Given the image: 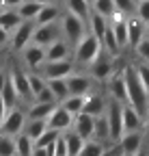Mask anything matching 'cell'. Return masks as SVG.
I'll list each match as a JSON object with an SVG mask.
<instances>
[{"mask_svg":"<svg viewBox=\"0 0 149 156\" xmlns=\"http://www.w3.org/2000/svg\"><path fill=\"white\" fill-rule=\"evenodd\" d=\"M86 2H89V5H91V2H93V0H86Z\"/></svg>","mask_w":149,"mask_h":156,"instance_id":"db71d44e","label":"cell"},{"mask_svg":"<svg viewBox=\"0 0 149 156\" xmlns=\"http://www.w3.org/2000/svg\"><path fill=\"white\" fill-rule=\"evenodd\" d=\"M46 83H48V87H50V91H52V95H54V100H56V102H63L65 98L69 95L65 78H48Z\"/></svg>","mask_w":149,"mask_h":156,"instance_id":"d4e9b609","label":"cell"},{"mask_svg":"<svg viewBox=\"0 0 149 156\" xmlns=\"http://www.w3.org/2000/svg\"><path fill=\"white\" fill-rule=\"evenodd\" d=\"M32 30H35V22H32V20H24V22L13 30V35H9L11 48H13V50H17V52H22V48L30 44V39H32Z\"/></svg>","mask_w":149,"mask_h":156,"instance_id":"8992f818","label":"cell"},{"mask_svg":"<svg viewBox=\"0 0 149 156\" xmlns=\"http://www.w3.org/2000/svg\"><path fill=\"white\" fill-rule=\"evenodd\" d=\"M32 147H35V143L30 136H26L24 132L15 134V156H30Z\"/></svg>","mask_w":149,"mask_h":156,"instance_id":"f1b7e54d","label":"cell"},{"mask_svg":"<svg viewBox=\"0 0 149 156\" xmlns=\"http://www.w3.org/2000/svg\"><path fill=\"white\" fill-rule=\"evenodd\" d=\"M123 80H125L127 104L132 106V108H136L141 113V117H143L147 113V108H149V95H147V91H145V87L141 83L136 69L134 67H125L123 69Z\"/></svg>","mask_w":149,"mask_h":156,"instance_id":"6da1fadb","label":"cell"},{"mask_svg":"<svg viewBox=\"0 0 149 156\" xmlns=\"http://www.w3.org/2000/svg\"><path fill=\"white\" fill-rule=\"evenodd\" d=\"M0 72H2V69H0Z\"/></svg>","mask_w":149,"mask_h":156,"instance_id":"11a10c76","label":"cell"},{"mask_svg":"<svg viewBox=\"0 0 149 156\" xmlns=\"http://www.w3.org/2000/svg\"><path fill=\"white\" fill-rule=\"evenodd\" d=\"M67 91L69 95H86L91 93V78L89 76H82V74H69L67 78Z\"/></svg>","mask_w":149,"mask_h":156,"instance_id":"9a60e30c","label":"cell"},{"mask_svg":"<svg viewBox=\"0 0 149 156\" xmlns=\"http://www.w3.org/2000/svg\"><path fill=\"white\" fill-rule=\"evenodd\" d=\"M46 128H48L46 119H26V124H24V134H26V136H30V139L35 141V139H37V136H39Z\"/></svg>","mask_w":149,"mask_h":156,"instance_id":"836d02e7","label":"cell"},{"mask_svg":"<svg viewBox=\"0 0 149 156\" xmlns=\"http://www.w3.org/2000/svg\"><path fill=\"white\" fill-rule=\"evenodd\" d=\"M28 85H30V93H32V100L46 89V78L41 74H28Z\"/></svg>","mask_w":149,"mask_h":156,"instance_id":"8d00e7d4","label":"cell"},{"mask_svg":"<svg viewBox=\"0 0 149 156\" xmlns=\"http://www.w3.org/2000/svg\"><path fill=\"white\" fill-rule=\"evenodd\" d=\"M125 26H127V46L134 48L145 37V22L138 15H127L125 17Z\"/></svg>","mask_w":149,"mask_h":156,"instance_id":"4fadbf2b","label":"cell"},{"mask_svg":"<svg viewBox=\"0 0 149 156\" xmlns=\"http://www.w3.org/2000/svg\"><path fill=\"white\" fill-rule=\"evenodd\" d=\"M136 2H138V0H136Z\"/></svg>","mask_w":149,"mask_h":156,"instance_id":"9f6ffc18","label":"cell"},{"mask_svg":"<svg viewBox=\"0 0 149 156\" xmlns=\"http://www.w3.org/2000/svg\"><path fill=\"white\" fill-rule=\"evenodd\" d=\"M84 113L93 115V117H97V115H104L106 113V102H104V98L100 93H86L84 95Z\"/></svg>","mask_w":149,"mask_h":156,"instance_id":"d6986e66","label":"cell"},{"mask_svg":"<svg viewBox=\"0 0 149 156\" xmlns=\"http://www.w3.org/2000/svg\"><path fill=\"white\" fill-rule=\"evenodd\" d=\"M134 15H138L145 24H149V0H138L136 2V13Z\"/></svg>","mask_w":149,"mask_h":156,"instance_id":"b9f144b4","label":"cell"},{"mask_svg":"<svg viewBox=\"0 0 149 156\" xmlns=\"http://www.w3.org/2000/svg\"><path fill=\"white\" fill-rule=\"evenodd\" d=\"M59 7L56 5H43L41 11L37 13V17L32 20L35 24H52V22H56V17H59Z\"/></svg>","mask_w":149,"mask_h":156,"instance_id":"484cf974","label":"cell"},{"mask_svg":"<svg viewBox=\"0 0 149 156\" xmlns=\"http://www.w3.org/2000/svg\"><path fill=\"white\" fill-rule=\"evenodd\" d=\"M22 56H24V63L30 67V69H39L43 63H46V48L37 46V44H28L22 48Z\"/></svg>","mask_w":149,"mask_h":156,"instance_id":"8fae6325","label":"cell"},{"mask_svg":"<svg viewBox=\"0 0 149 156\" xmlns=\"http://www.w3.org/2000/svg\"><path fill=\"white\" fill-rule=\"evenodd\" d=\"M78 156H104V143H100L95 139L93 141L89 139V141H84V145H82Z\"/></svg>","mask_w":149,"mask_h":156,"instance_id":"d590c367","label":"cell"},{"mask_svg":"<svg viewBox=\"0 0 149 156\" xmlns=\"http://www.w3.org/2000/svg\"><path fill=\"white\" fill-rule=\"evenodd\" d=\"M132 50L138 54V58H141L143 63H149V37H147V35L141 39V41H138Z\"/></svg>","mask_w":149,"mask_h":156,"instance_id":"f35d334b","label":"cell"},{"mask_svg":"<svg viewBox=\"0 0 149 156\" xmlns=\"http://www.w3.org/2000/svg\"><path fill=\"white\" fill-rule=\"evenodd\" d=\"M91 74L95 80H108L110 74H113V61H110V54L102 52L95 61L91 63Z\"/></svg>","mask_w":149,"mask_h":156,"instance_id":"5bb4252c","label":"cell"},{"mask_svg":"<svg viewBox=\"0 0 149 156\" xmlns=\"http://www.w3.org/2000/svg\"><path fill=\"white\" fill-rule=\"evenodd\" d=\"M93 126H95V117L89 115V113H84V111L73 117V124H71L73 132H76L78 136H82L84 141L93 139Z\"/></svg>","mask_w":149,"mask_h":156,"instance_id":"30bf717a","label":"cell"},{"mask_svg":"<svg viewBox=\"0 0 149 156\" xmlns=\"http://www.w3.org/2000/svg\"><path fill=\"white\" fill-rule=\"evenodd\" d=\"M54 156H67V147H65V139H63V134L56 139V143H54Z\"/></svg>","mask_w":149,"mask_h":156,"instance_id":"7bdbcfd3","label":"cell"},{"mask_svg":"<svg viewBox=\"0 0 149 156\" xmlns=\"http://www.w3.org/2000/svg\"><path fill=\"white\" fill-rule=\"evenodd\" d=\"M69 74H73V63L69 58H63V61H46L41 65V76L46 78H67Z\"/></svg>","mask_w":149,"mask_h":156,"instance_id":"52a82bcc","label":"cell"},{"mask_svg":"<svg viewBox=\"0 0 149 156\" xmlns=\"http://www.w3.org/2000/svg\"><path fill=\"white\" fill-rule=\"evenodd\" d=\"M61 28L67 37V41L76 46L80 39L86 35V22L84 20H80L78 15H73V13H65L63 15V22H61Z\"/></svg>","mask_w":149,"mask_h":156,"instance_id":"277c9868","label":"cell"},{"mask_svg":"<svg viewBox=\"0 0 149 156\" xmlns=\"http://www.w3.org/2000/svg\"><path fill=\"white\" fill-rule=\"evenodd\" d=\"M11 83H13V87H15V91H17V95L22 98V100H32V93H30V85H28V74H24L20 67H13L11 69Z\"/></svg>","mask_w":149,"mask_h":156,"instance_id":"2e32d148","label":"cell"},{"mask_svg":"<svg viewBox=\"0 0 149 156\" xmlns=\"http://www.w3.org/2000/svg\"><path fill=\"white\" fill-rule=\"evenodd\" d=\"M30 156H48V150L46 147H32V154Z\"/></svg>","mask_w":149,"mask_h":156,"instance_id":"7dc6e473","label":"cell"},{"mask_svg":"<svg viewBox=\"0 0 149 156\" xmlns=\"http://www.w3.org/2000/svg\"><path fill=\"white\" fill-rule=\"evenodd\" d=\"M63 139H65V147H67V156H78L82 145H84V139L82 136H78L76 132H65L63 134Z\"/></svg>","mask_w":149,"mask_h":156,"instance_id":"4316f807","label":"cell"},{"mask_svg":"<svg viewBox=\"0 0 149 156\" xmlns=\"http://www.w3.org/2000/svg\"><path fill=\"white\" fill-rule=\"evenodd\" d=\"M145 35L149 37V24H145Z\"/></svg>","mask_w":149,"mask_h":156,"instance_id":"816d5d0a","label":"cell"},{"mask_svg":"<svg viewBox=\"0 0 149 156\" xmlns=\"http://www.w3.org/2000/svg\"><path fill=\"white\" fill-rule=\"evenodd\" d=\"M65 7H67V13H73V15H78L80 20L89 22L91 5L86 2V0H65Z\"/></svg>","mask_w":149,"mask_h":156,"instance_id":"603a6c76","label":"cell"},{"mask_svg":"<svg viewBox=\"0 0 149 156\" xmlns=\"http://www.w3.org/2000/svg\"><path fill=\"white\" fill-rule=\"evenodd\" d=\"M24 2V0H0V5H2L5 9H17Z\"/></svg>","mask_w":149,"mask_h":156,"instance_id":"ee69618b","label":"cell"},{"mask_svg":"<svg viewBox=\"0 0 149 156\" xmlns=\"http://www.w3.org/2000/svg\"><path fill=\"white\" fill-rule=\"evenodd\" d=\"M69 58V46L63 39H54L50 46H46V61H63Z\"/></svg>","mask_w":149,"mask_h":156,"instance_id":"ac0fdd59","label":"cell"},{"mask_svg":"<svg viewBox=\"0 0 149 156\" xmlns=\"http://www.w3.org/2000/svg\"><path fill=\"white\" fill-rule=\"evenodd\" d=\"M93 11L95 13H100L102 17H113L115 13H117V7H115V0H93Z\"/></svg>","mask_w":149,"mask_h":156,"instance_id":"d6a6232c","label":"cell"},{"mask_svg":"<svg viewBox=\"0 0 149 156\" xmlns=\"http://www.w3.org/2000/svg\"><path fill=\"white\" fill-rule=\"evenodd\" d=\"M119 143V152L123 156H134L141 147H143V136L138 130H132V132H123V136L117 141Z\"/></svg>","mask_w":149,"mask_h":156,"instance_id":"7c38bea8","label":"cell"},{"mask_svg":"<svg viewBox=\"0 0 149 156\" xmlns=\"http://www.w3.org/2000/svg\"><path fill=\"white\" fill-rule=\"evenodd\" d=\"M141 128V113L130 104H123V132H132Z\"/></svg>","mask_w":149,"mask_h":156,"instance_id":"ffe728a7","label":"cell"},{"mask_svg":"<svg viewBox=\"0 0 149 156\" xmlns=\"http://www.w3.org/2000/svg\"><path fill=\"white\" fill-rule=\"evenodd\" d=\"M41 7H43V5H41V2H37V0H24V2L17 7L15 11L20 13L22 20H35L37 13L41 11Z\"/></svg>","mask_w":149,"mask_h":156,"instance_id":"83f0119b","label":"cell"},{"mask_svg":"<svg viewBox=\"0 0 149 156\" xmlns=\"http://www.w3.org/2000/svg\"><path fill=\"white\" fill-rule=\"evenodd\" d=\"M134 156H149V154H147V152H145V150H138V152H136V154H134Z\"/></svg>","mask_w":149,"mask_h":156,"instance_id":"f907efd6","label":"cell"},{"mask_svg":"<svg viewBox=\"0 0 149 156\" xmlns=\"http://www.w3.org/2000/svg\"><path fill=\"white\" fill-rule=\"evenodd\" d=\"M46 124H48V128H54V130L65 132V130H69L71 124H73V115L67 113L63 106H54L52 113L46 117Z\"/></svg>","mask_w":149,"mask_h":156,"instance_id":"9c48e42d","label":"cell"},{"mask_svg":"<svg viewBox=\"0 0 149 156\" xmlns=\"http://www.w3.org/2000/svg\"><path fill=\"white\" fill-rule=\"evenodd\" d=\"M22 22H24V20L20 17V13H17L15 9H5V11H0V26H2L7 33H13Z\"/></svg>","mask_w":149,"mask_h":156,"instance_id":"7402d4cb","label":"cell"},{"mask_svg":"<svg viewBox=\"0 0 149 156\" xmlns=\"http://www.w3.org/2000/svg\"><path fill=\"white\" fill-rule=\"evenodd\" d=\"M9 35H11V33H7L2 26H0V48H2V46H7V41H9Z\"/></svg>","mask_w":149,"mask_h":156,"instance_id":"f6af8a7d","label":"cell"},{"mask_svg":"<svg viewBox=\"0 0 149 156\" xmlns=\"http://www.w3.org/2000/svg\"><path fill=\"white\" fill-rule=\"evenodd\" d=\"M56 106V104H52V102H32L28 113H26V119H46V117L52 113V108Z\"/></svg>","mask_w":149,"mask_h":156,"instance_id":"cb8c5ba5","label":"cell"},{"mask_svg":"<svg viewBox=\"0 0 149 156\" xmlns=\"http://www.w3.org/2000/svg\"><path fill=\"white\" fill-rule=\"evenodd\" d=\"M61 106H63L67 113H71L73 117H76V115L82 113V108H84V95H67L65 100L61 102Z\"/></svg>","mask_w":149,"mask_h":156,"instance_id":"4dcf8cb0","label":"cell"},{"mask_svg":"<svg viewBox=\"0 0 149 156\" xmlns=\"http://www.w3.org/2000/svg\"><path fill=\"white\" fill-rule=\"evenodd\" d=\"M115 7H117L119 13H123L127 17V15L136 13V0H115Z\"/></svg>","mask_w":149,"mask_h":156,"instance_id":"ab89813d","label":"cell"},{"mask_svg":"<svg viewBox=\"0 0 149 156\" xmlns=\"http://www.w3.org/2000/svg\"><path fill=\"white\" fill-rule=\"evenodd\" d=\"M106 119L110 126V141L117 143L123 136V104L110 100V104H106Z\"/></svg>","mask_w":149,"mask_h":156,"instance_id":"3957f363","label":"cell"},{"mask_svg":"<svg viewBox=\"0 0 149 156\" xmlns=\"http://www.w3.org/2000/svg\"><path fill=\"white\" fill-rule=\"evenodd\" d=\"M24 124H26V115L17 106H13V108L7 111L2 124H0V132H5L9 136H15V134H20L24 130Z\"/></svg>","mask_w":149,"mask_h":156,"instance_id":"5b68a950","label":"cell"},{"mask_svg":"<svg viewBox=\"0 0 149 156\" xmlns=\"http://www.w3.org/2000/svg\"><path fill=\"white\" fill-rule=\"evenodd\" d=\"M61 136V130H54V128H46L37 139L32 141L35 143V147H48V145H52L54 141H56Z\"/></svg>","mask_w":149,"mask_h":156,"instance_id":"e575fe53","label":"cell"},{"mask_svg":"<svg viewBox=\"0 0 149 156\" xmlns=\"http://www.w3.org/2000/svg\"><path fill=\"white\" fill-rule=\"evenodd\" d=\"M5 80H7V76L0 72V91H2V87H5Z\"/></svg>","mask_w":149,"mask_h":156,"instance_id":"c3c4849f","label":"cell"},{"mask_svg":"<svg viewBox=\"0 0 149 156\" xmlns=\"http://www.w3.org/2000/svg\"><path fill=\"white\" fill-rule=\"evenodd\" d=\"M7 104H5V100H2V95H0V124H2V119H5V115H7Z\"/></svg>","mask_w":149,"mask_h":156,"instance_id":"bcb514c9","label":"cell"},{"mask_svg":"<svg viewBox=\"0 0 149 156\" xmlns=\"http://www.w3.org/2000/svg\"><path fill=\"white\" fill-rule=\"evenodd\" d=\"M37 2H41V5H54V0H37Z\"/></svg>","mask_w":149,"mask_h":156,"instance_id":"681fc988","label":"cell"},{"mask_svg":"<svg viewBox=\"0 0 149 156\" xmlns=\"http://www.w3.org/2000/svg\"><path fill=\"white\" fill-rule=\"evenodd\" d=\"M0 156H15V139L0 132Z\"/></svg>","mask_w":149,"mask_h":156,"instance_id":"74e56055","label":"cell"},{"mask_svg":"<svg viewBox=\"0 0 149 156\" xmlns=\"http://www.w3.org/2000/svg\"><path fill=\"white\" fill-rule=\"evenodd\" d=\"M93 139L100 143H108L110 141V126L106 119V113L95 117V126H93Z\"/></svg>","mask_w":149,"mask_h":156,"instance_id":"44dd1931","label":"cell"},{"mask_svg":"<svg viewBox=\"0 0 149 156\" xmlns=\"http://www.w3.org/2000/svg\"><path fill=\"white\" fill-rule=\"evenodd\" d=\"M113 156H123V154H121L119 150H115V154H113Z\"/></svg>","mask_w":149,"mask_h":156,"instance_id":"f5cc1de1","label":"cell"},{"mask_svg":"<svg viewBox=\"0 0 149 156\" xmlns=\"http://www.w3.org/2000/svg\"><path fill=\"white\" fill-rule=\"evenodd\" d=\"M108 91H110V98L121 104H127V93H125V80H123V72L121 74H110L108 78Z\"/></svg>","mask_w":149,"mask_h":156,"instance_id":"e0dca14e","label":"cell"},{"mask_svg":"<svg viewBox=\"0 0 149 156\" xmlns=\"http://www.w3.org/2000/svg\"><path fill=\"white\" fill-rule=\"evenodd\" d=\"M54 39H59V26L56 22H52V24H35V30H32V39L30 41L37 44V46H50Z\"/></svg>","mask_w":149,"mask_h":156,"instance_id":"ba28073f","label":"cell"},{"mask_svg":"<svg viewBox=\"0 0 149 156\" xmlns=\"http://www.w3.org/2000/svg\"><path fill=\"white\" fill-rule=\"evenodd\" d=\"M89 26H91V35H95L100 41H102V35H104V30H106V26H108V20L93 11V13L89 15Z\"/></svg>","mask_w":149,"mask_h":156,"instance_id":"f546056e","label":"cell"},{"mask_svg":"<svg viewBox=\"0 0 149 156\" xmlns=\"http://www.w3.org/2000/svg\"><path fill=\"white\" fill-rule=\"evenodd\" d=\"M0 95H2V100H5V104H7V108L17 106L20 95H17V91H15V87H13V83H11L9 76H7V80H5V87H2V91H0Z\"/></svg>","mask_w":149,"mask_h":156,"instance_id":"1f68e13d","label":"cell"},{"mask_svg":"<svg viewBox=\"0 0 149 156\" xmlns=\"http://www.w3.org/2000/svg\"><path fill=\"white\" fill-rule=\"evenodd\" d=\"M134 69H136L141 83H143V87H145V91L149 95V63H138V65H134Z\"/></svg>","mask_w":149,"mask_h":156,"instance_id":"60d3db41","label":"cell"},{"mask_svg":"<svg viewBox=\"0 0 149 156\" xmlns=\"http://www.w3.org/2000/svg\"><path fill=\"white\" fill-rule=\"evenodd\" d=\"M102 52H104L102 41H100L95 35L86 33L80 41L76 44V52H73V56H76V63H80V65H91Z\"/></svg>","mask_w":149,"mask_h":156,"instance_id":"7a4b0ae2","label":"cell"}]
</instances>
